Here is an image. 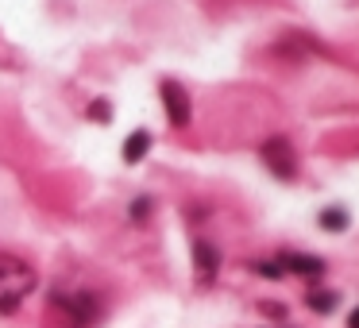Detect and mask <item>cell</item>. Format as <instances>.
I'll list each match as a JSON object with an SVG mask.
<instances>
[{
  "instance_id": "9c48e42d",
  "label": "cell",
  "mask_w": 359,
  "mask_h": 328,
  "mask_svg": "<svg viewBox=\"0 0 359 328\" xmlns=\"http://www.w3.org/2000/svg\"><path fill=\"white\" fill-rule=\"evenodd\" d=\"M348 328H359V309H351V317H348Z\"/></svg>"
},
{
  "instance_id": "8992f818",
  "label": "cell",
  "mask_w": 359,
  "mask_h": 328,
  "mask_svg": "<svg viewBox=\"0 0 359 328\" xmlns=\"http://www.w3.org/2000/svg\"><path fill=\"white\" fill-rule=\"evenodd\" d=\"M320 224H325L328 232H344V228H348V212L344 209H325L320 212Z\"/></svg>"
},
{
  "instance_id": "52a82bcc",
  "label": "cell",
  "mask_w": 359,
  "mask_h": 328,
  "mask_svg": "<svg viewBox=\"0 0 359 328\" xmlns=\"http://www.w3.org/2000/svg\"><path fill=\"white\" fill-rule=\"evenodd\" d=\"M194 251H197V263H201V271H205V274H212V271H217V251H212L209 243H197Z\"/></svg>"
},
{
  "instance_id": "3957f363",
  "label": "cell",
  "mask_w": 359,
  "mask_h": 328,
  "mask_svg": "<svg viewBox=\"0 0 359 328\" xmlns=\"http://www.w3.org/2000/svg\"><path fill=\"white\" fill-rule=\"evenodd\" d=\"M163 104H166V116H170V124L174 128H186L189 124V97H186V89L178 86V81H163Z\"/></svg>"
},
{
  "instance_id": "ba28073f",
  "label": "cell",
  "mask_w": 359,
  "mask_h": 328,
  "mask_svg": "<svg viewBox=\"0 0 359 328\" xmlns=\"http://www.w3.org/2000/svg\"><path fill=\"white\" fill-rule=\"evenodd\" d=\"M309 305L317 313H332V305H336V294H309Z\"/></svg>"
},
{
  "instance_id": "6da1fadb",
  "label": "cell",
  "mask_w": 359,
  "mask_h": 328,
  "mask_svg": "<svg viewBox=\"0 0 359 328\" xmlns=\"http://www.w3.org/2000/svg\"><path fill=\"white\" fill-rule=\"evenodd\" d=\"M35 289V274L16 255H0V309H16Z\"/></svg>"
},
{
  "instance_id": "5b68a950",
  "label": "cell",
  "mask_w": 359,
  "mask_h": 328,
  "mask_svg": "<svg viewBox=\"0 0 359 328\" xmlns=\"http://www.w3.org/2000/svg\"><path fill=\"white\" fill-rule=\"evenodd\" d=\"M147 151H151V135L147 132H132V135H128V143H124V158H128V163H140Z\"/></svg>"
},
{
  "instance_id": "277c9868",
  "label": "cell",
  "mask_w": 359,
  "mask_h": 328,
  "mask_svg": "<svg viewBox=\"0 0 359 328\" xmlns=\"http://www.w3.org/2000/svg\"><path fill=\"white\" fill-rule=\"evenodd\" d=\"M282 271H294V274H305V278H317L320 271H325V263L313 255H282Z\"/></svg>"
},
{
  "instance_id": "7a4b0ae2",
  "label": "cell",
  "mask_w": 359,
  "mask_h": 328,
  "mask_svg": "<svg viewBox=\"0 0 359 328\" xmlns=\"http://www.w3.org/2000/svg\"><path fill=\"white\" fill-rule=\"evenodd\" d=\"M263 163L271 166L278 178H294L297 174V158H294V147H290L282 135H274V139L263 143Z\"/></svg>"
}]
</instances>
